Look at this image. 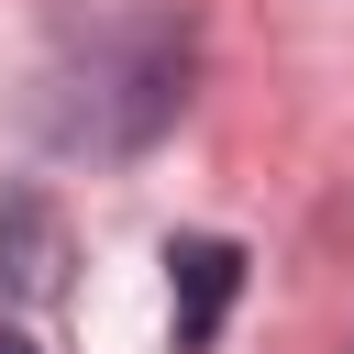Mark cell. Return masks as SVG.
I'll list each match as a JSON object with an SVG mask.
<instances>
[{"mask_svg":"<svg viewBox=\"0 0 354 354\" xmlns=\"http://www.w3.org/2000/svg\"><path fill=\"white\" fill-rule=\"evenodd\" d=\"M0 354H44V343H33V332H22V321H0Z\"/></svg>","mask_w":354,"mask_h":354,"instance_id":"cell-4","label":"cell"},{"mask_svg":"<svg viewBox=\"0 0 354 354\" xmlns=\"http://www.w3.org/2000/svg\"><path fill=\"white\" fill-rule=\"evenodd\" d=\"M243 299V243L232 232H166V321H177V354H210L221 321Z\"/></svg>","mask_w":354,"mask_h":354,"instance_id":"cell-2","label":"cell"},{"mask_svg":"<svg viewBox=\"0 0 354 354\" xmlns=\"http://www.w3.org/2000/svg\"><path fill=\"white\" fill-rule=\"evenodd\" d=\"M66 266H77V243H66V210L44 199V188H0V299H55L66 288Z\"/></svg>","mask_w":354,"mask_h":354,"instance_id":"cell-3","label":"cell"},{"mask_svg":"<svg viewBox=\"0 0 354 354\" xmlns=\"http://www.w3.org/2000/svg\"><path fill=\"white\" fill-rule=\"evenodd\" d=\"M177 111H188V22H111L55 77L44 133L66 155H144Z\"/></svg>","mask_w":354,"mask_h":354,"instance_id":"cell-1","label":"cell"}]
</instances>
